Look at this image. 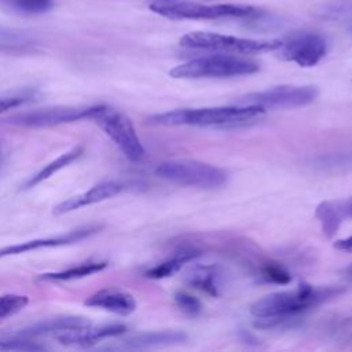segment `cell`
I'll return each mask as SVG.
<instances>
[{"label": "cell", "instance_id": "cell-9", "mask_svg": "<svg viewBox=\"0 0 352 352\" xmlns=\"http://www.w3.org/2000/svg\"><path fill=\"white\" fill-rule=\"evenodd\" d=\"M96 109L94 106H56L38 109L22 114H16L10 117L7 121L12 125L28 126V128H43V126H54L65 122H73L78 120L91 118Z\"/></svg>", "mask_w": 352, "mask_h": 352}, {"label": "cell", "instance_id": "cell-13", "mask_svg": "<svg viewBox=\"0 0 352 352\" xmlns=\"http://www.w3.org/2000/svg\"><path fill=\"white\" fill-rule=\"evenodd\" d=\"M124 190V184H121L120 182H102L99 184H95L94 187H91L89 190L74 195L72 198H67L66 201L58 204L56 206H54L52 213L55 216H60L69 212H73L76 209L84 208V206H89L92 204H98L102 201H106L109 198H113L116 195H118L121 191Z\"/></svg>", "mask_w": 352, "mask_h": 352}, {"label": "cell", "instance_id": "cell-23", "mask_svg": "<svg viewBox=\"0 0 352 352\" xmlns=\"http://www.w3.org/2000/svg\"><path fill=\"white\" fill-rule=\"evenodd\" d=\"M29 304V297L25 294L6 293L0 294V319H6L21 312Z\"/></svg>", "mask_w": 352, "mask_h": 352}, {"label": "cell", "instance_id": "cell-12", "mask_svg": "<svg viewBox=\"0 0 352 352\" xmlns=\"http://www.w3.org/2000/svg\"><path fill=\"white\" fill-rule=\"evenodd\" d=\"M100 228H102V226H98V224L84 226V227L76 228L73 231H69V232L58 235V236L37 238V239L26 241V242L16 243V245L3 246V248H0V258L7 257V256L26 253V252H30V250L43 249V248H56V246H63V245L74 243V242H78L81 239H85L87 236H91V235L96 234Z\"/></svg>", "mask_w": 352, "mask_h": 352}, {"label": "cell", "instance_id": "cell-6", "mask_svg": "<svg viewBox=\"0 0 352 352\" xmlns=\"http://www.w3.org/2000/svg\"><path fill=\"white\" fill-rule=\"evenodd\" d=\"M179 43L186 48L232 52L242 55L276 51L282 44L280 40H253L212 32H191L184 34Z\"/></svg>", "mask_w": 352, "mask_h": 352}, {"label": "cell", "instance_id": "cell-8", "mask_svg": "<svg viewBox=\"0 0 352 352\" xmlns=\"http://www.w3.org/2000/svg\"><path fill=\"white\" fill-rule=\"evenodd\" d=\"M319 95L315 85H279L241 96L236 104H254L267 109H294L312 103Z\"/></svg>", "mask_w": 352, "mask_h": 352}, {"label": "cell", "instance_id": "cell-24", "mask_svg": "<svg viewBox=\"0 0 352 352\" xmlns=\"http://www.w3.org/2000/svg\"><path fill=\"white\" fill-rule=\"evenodd\" d=\"M10 4L22 14H44L54 8V0H8Z\"/></svg>", "mask_w": 352, "mask_h": 352}, {"label": "cell", "instance_id": "cell-10", "mask_svg": "<svg viewBox=\"0 0 352 352\" xmlns=\"http://www.w3.org/2000/svg\"><path fill=\"white\" fill-rule=\"evenodd\" d=\"M279 58L294 62L301 67H312L326 55V40L315 33H300L286 41H282L278 48Z\"/></svg>", "mask_w": 352, "mask_h": 352}, {"label": "cell", "instance_id": "cell-19", "mask_svg": "<svg viewBox=\"0 0 352 352\" xmlns=\"http://www.w3.org/2000/svg\"><path fill=\"white\" fill-rule=\"evenodd\" d=\"M315 216L320 223L323 235L326 238H333L345 219L341 199L322 201L315 209Z\"/></svg>", "mask_w": 352, "mask_h": 352}, {"label": "cell", "instance_id": "cell-21", "mask_svg": "<svg viewBox=\"0 0 352 352\" xmlns=\"http://www.w3.org/2000/svg\"><path fill=\"white\" fill-rule=\"evenodd\" d=\"M84 148L82 146H77L73 147L72 150L60 154L58 158H55L54 161H51L50 164H47L44 168H41L37 173H34L26 183H25V188H32L34 186H37L38 183L50 179L52 175H55L58 170L63 169L65 166H67L69 164H72L73 161H76L81 154H82Z\"/></svg>", "mask_w": 352, "mask_h": 352}, {"label": "cell", "instance_id": "cell-16", "mask_svg": "<svg viewBox=\"0 0 352 352\" xmlns=\"http://www.w3.org/2000/svg\"><path fill=\"white\" fill-rule=\"evenodd\" d=\"M201 254H202V250L197 249L195 246H182L170 257L148 268L144 272V276L150 279H164V278L172 276L173 274L179 272L186 263L199 257Z\"/></svg>", "mask_w": 352, "mask_h": 352}, {"label": "cell", "instance_id": "cell-15", "mask_svg": "<svg viewBox=\"0 0 352 352\" xmlns=\"http://www.w3.org/2000/svg\"><path fill=\"white\" fill-rule=\"evenodd\" d=\"M186 340H187V334L179 330L150 331V333H140L124 340V346L129 349L161 348V346L179 345Z\"/></svg>", "mask_w": 352, "mask_h": 352}, {"label": "cell", "instance_id": "cell-31", "mask_svg": "<svg viewBox=\"0 0 352 352\" xmlns=\"http://www.w3.org/2000/svg\"><path fill=\"white\" fill-rule=\"evenodd\" d=\"M346 271H348V274L352 276V264L348 267V270H346Z\"/></svg>", "mask_w": 352, "mask_h": 352}, {"label": "cell", "instance_id": "cell-29", "mask_svg": "<svg viewBox=\"0 0 352 352\" xmlns=\"http://www.w3.org/2000/svg\"><path fill=\"white\" fill-rule=\"evenodd\" d=\"M341 204H342L345 217L352 219V197L348 198V199H341Z\"/></svg>", "mask_w": 352, "mask_h": 352}, {"label": "cell", "instance_id": "cell-27", "mask_svg": "<svg viewBox=\"0 0 352 352\" xmlns=\"http://www.w3.org/2000/svg\"><path fill=\"white\" fill-rule=\"evenodd\" d=\"M32 99V94L23 92V94H14V95H0V113H4L7 110L19 107L29 102Z\"/></svg>", "mask_w": 352, "mask_h": 352}, {"label": "cell", "instance_id": "cell-17", "mask_svg": "<svg viewBox=\"0 0 352 352\" xmlns=\"http://www.w3.org/2000/svg\"><path fill=\"white\" fill-rule=\"evenodd\" d=\"M220 279L221 274L216 265H194L184 275L188 285L213 297L219 296Z\"/></svg>", "mask_w": 352, "mask_h": 352}, {"label": "cell", "instance_id": "cell-25", "mask_svg": "<svg viewBox=\"0 0 352 352\" xmlns=\"http://www.w3.org/2000/svg\"><path fill=\"white\" fill-rule=\"evenodd\" d=\"M260 276L271 283L287 285L292 280V275L280 265L274 263H265L260 267Z\"/></svg>", "mask_w": 352, "mask_h": 352}, {"label": "cell", "instance_id": "cell-22", "mask_svg": "<svg viewBox=\"0 0 352 352\" xmlns=\"http://www.w3.org/2000/svg\"><path fill=\"white\" fill-rule=\"evenodd\" d=\"M48 349L44 344H38L37 341H33L30 337H23V336H16V334H10L0 337V351H26V352H33V351H44Z\"/></svg>", "mask_w": 352, "mask_h": 352}, {"label": "cell", "instance_id": "cell-4", "mask_svg": "<svg viewBox=\"0 0 352 352\" xmlns=\"http://www.w3.org/2000/svg\"><path fill=\"white\" fill-rule=\"evenodd\" d=\"M155 175L164 180L198 188H217L227 183L224 169L197 160H170L161 162Z\"/></svg>", "mask_w": 352, "mask_h": 352}, {"label": "cell", "instance_id": "cell-30", "mask_svg": "<svg viewBox=\"0 0 352 352\" xmlns=\"http://www.w3.org/2000/svg\"><path fill=\"white\" fill-rule=\"evenodd\" d=\"M177 0H153V3H158V4H169V3H176Z\"/></svg>", "mask_w": 352, "mask_h": 352}, {"label": "cell", "instance_id": "cell-5", "mask_svg": "<svg viewBox=\"0 0 352 352\" xmlns=\"http://www.w3.org/2000/svg\"><path fill=\"white\" fill-rule=\"evenodd\" d=\"M89 120L104 131L129 161L139 162L143 160L144 147L136 133L133 122L126 114L106 104H96Z\"/></svg>", "mask_w": 352, "mask_h": 352}, {"label": "cell", "instance_id": "cell-20", "mask_svg": "<svg viewBox=\"0 0 352 352\" xmlns=\"http://www.w3.org/2000/svg\"><path fill=\"white\" fill-rule=\"evenodd\" d=\"M107 267V261H85L80 263L77 265H73L70 268L56 271V272H45L38 275L37 280L40 282H66V280H74L80 278L89 276L92 274H96Z\"/></svg>", "mask_w": 352, "mask_h": 352}, {"label": "cell", "instance_id": "cell-7", "mask_svg": "<svg viewBox=\"0 0 352 352\" xmlns=\"http://www.w3.org/2000/svg\"><path fill=\"white\" fill-rule=\"evenodd\" d=\"M150 10L169 19H217L227 16H250L256 12L253 6L245 4H198V3H153Z\"/></svg>", "mask_w": 352, "mask_h": 352}, {"label": "cell", "instance_id": "cell-1", "mask_svg": "<svg viewBox=\"0 0 352 352\" xmlns=\"http://www.w3.org/2000/svg\"><path fill=\"white\" fill-rule=\"evenodd\" d=\"M342 292L344 289L338 286L315 287L308 283H300L294 290L275 292L256 300L250 305V314L257 318L256 327L268 329L298 312L329 301Z\"/></svg>", "mask_w": 352, "mask_h": 352}, {"label": "cell", "instance_id": "cell-28", "mask_svg": "<svg viewBox=\"0 0 352 352\" xmlns=\"http://www.w3.org/2000/svg\"><path fill=\"white\" fill-rule=\"evenodd\" d=\"M334 249L341 250V252H346V253H352V235L344 239H338L334 242Z\"/></svg>", "mask_w": 352, "mask_h": 352}, {"label": "cell", "instance_id": "cell-2", "mask_svg": "<svg viewBox=\"0 0 352 352\" xmlns=\"http://www.w3.org/2000/svg\"><path fill=\"white\" fill-rule=\"evenodd\" d=\"M265 110L254 104H234V106H217L202 109H179L155 114L150 118V122L157 125H194V126H212L235 124L241 121L252 120Z\"/></svg>", "mask_w": 352, "mask_h": 352}, {"label": "cell", "instance_id": "cell-3", "mask_svg": "<svg viewBox=\"0 0 352 352\" xmlns=\"http://www.w3.org/2000/svg\"><path fill=\"white\" fill-rule=\"evenodd\" d=\"M258 67V63L250 59L231 55H210L177 65L169 72V76L173 78L236 77L253 74Z\"/></svg>", "mask_w": 352, "mask_h": 352}, {"label": "cell", "instance_id": "cell-26", "mask_svg": "<svg viewBox=\"0 0 352 352\" xmlns=\"http://www.w3.org/2000/svg\"><path fill=\"white\" fill-rule=\"evenodd\" d=\"M175 302L176 305L186 314L190 316H197L201 312V302L197 297L191 296L187 292H176L175 293Z\"/></svg>", "mask_w": 352, "mask_h": 352}, {"label": "cell", "instance_id": "cell-11", "mask_svg": "<svg viewBox=\"0 0 352 352\" xmlns=\"http://www.w3.org/2000/svg\"><path fill=\"white\" fill-rule=\"evenodd\" d=\"M126 331V326L121 323H109L100 326H92L91 323L70 327L55 333V338L65 345H78V346H91L104 338L117 337Z\"/></svg>", "mask_w": 352, "mask_h": 352}, {"label": "cell", "instance_id": "cell-14", "mask_svg": "<svg viewBox=\"0 0 352 352\" xmlns=\"http://www.w3.org/2000/svg\"><path fill=\"white\" fill-rule=\"evenodd\" d=\"M85 305L100 308L121 316H128L136 309L135 297L120 289H102L85 300Z\"/></svg>", "mask_w": 352, "mask_h": 352}, {"label": "cell", "instance_id": "cell-18", "mask_svg": "<svg viewBox=\"0 0 352 352\" xmlns=\"http://www.w3.org/2000/svg\"><path fill=\"white\" fill-rule=\"evenodd\" d=\"M89 323L87 319L80 318V316H59V318H52V319H44L40 322H36L28 327H23L21 330L12 331L11 334L16 336H23V337H37L43 334H50V333H58L65 329L70 327H77Z\"/></svg>", "mask_w": 352, "mask_h": 352}]
</instances>
